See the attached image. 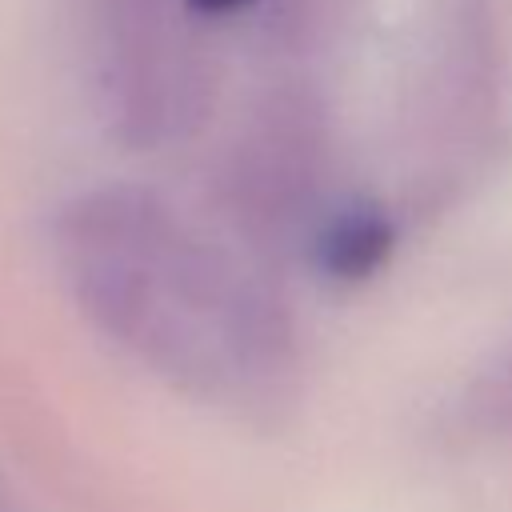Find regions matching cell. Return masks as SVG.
<instances>
[{
    "label": "cell",
    "instance_id": "cell-1",
    "mask_svg": "<svg viewBox=\"0 0 512 512\" xmlns=\"http://www.w3.org/2000/svg\"><path fill=\"white\" fill-rule=\"evenodd\" d=\"M392 240H396V232L384 212L352 208L328 224V232L320 240V264L336 280H364L388 260Z\"/></svg>",
    "mask_w": 512,
    "mask_h": 512
},
{
    "label": "cell",
    "instance_id": "cell-2",
    "mask_svg": "<svg viewBox=\"0 0 512 512\" xmlns=\"http://www.w3.org/2000/svg\"><path fill=\"white\" fill-rule=\"evenodd\" d=\"M196 8H204V12H228V8H236V4H244V0H192Z\"/></svg>",
    "mask_w": 512,
    "mask_h": 512
}]
</instances>
